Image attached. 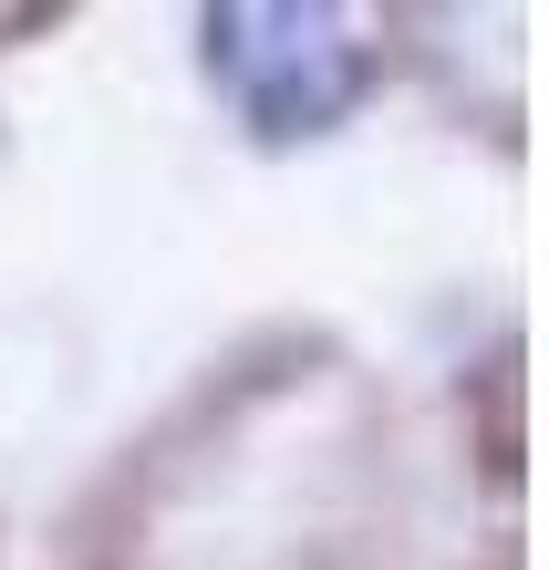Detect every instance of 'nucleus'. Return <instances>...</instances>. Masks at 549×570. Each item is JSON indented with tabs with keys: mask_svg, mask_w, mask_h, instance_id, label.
<instances>
[{
	"mask_svg": "<svg viewBox=\"0 0 549 570\" xmlns=\"http://www.w3.org/2000/svg\"><path fill=\"white\" fill-rule=\"evenodd\" d=\"M208 62H218V83L238 94V115L259 136H322L363 94L373 42H363L353 11H218Z\"/></svg>",
	"mask_w": 549,
	"mask_h": 570,
	"instance_id": "nucleus-1",
	"label": "nucleus"
}]
</instances>
